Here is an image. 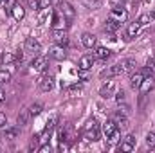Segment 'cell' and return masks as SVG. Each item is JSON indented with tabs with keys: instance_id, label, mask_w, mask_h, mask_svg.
<instances>
[{
	"instance_id": "23",
	"label": "cell",
	"mask_w": 155,
	"mask_h": 153,
	"mask_svg": "<svg viewBox=\"0 0 155 153\" xmlns=\"http://www.w3.org/2000/svg\"><path fill=\"white\" fill-rule=\"evenodd\" d=\"M29 119H31V114H29V108H25V110H22L18 117H16V124L18 126H25L27 122H29Z\"/></svg>"
},
{
	"instance_id": "17",
	"label": "cell",
	"mask_w": 155,
	"mask_h": 153,
	"mask_svg": "<svg viewBox=\"0 0 155 153\" xmlns=\"http://www.w3.org/2000/svg\"><path fill=\"white\" fill-rule=\"evenodd\" d=\"M56 121H58V117H56V115H54V117H51V119L47 121V124H45V128H43V133H41L43 141H47V137L54 132V128H56Z\"/></svg>"
},
{
	"instance_id": "3",
	"label": "cell",
	"mask_w": 155,
	"mask_h": 153,
	"mask_svg": "<svg viewBox=\"0 0 155 153\" xmlns=\"http://www.w3.org/2000/svg\"><path fill=\"white\" fill-rule=\"evenodd\" d=\"M126 18H128V11H126L124 7H112V11H110V15H108V20H114L119 25L124 24Z\"/></svg>"
},
{
	"instance_id": "40",
	"label": "cell",
	"mask_w": 155,
	"mask_h": 153,
	"mask_svg": "<svg viewBox=\"0 0 155 153\" xmlns=\"http://www.w3.org/2000/svg\"><path fill=\"white\" fill-rule=\"evenodd\" d=\"M58 150L63 153V151H67L69 150V144H67V141H60V146H58Z\"/></svg>"
},
{
	"instance_id": "28",
	"label": "cell",
	"mask_w": 155,
	"mask_h": 153,
	"mask_svg": "<svg viewBox=\"0 0 155 153\" xmlns=\"http://www.w3.org/2000/svg\"><path fill=\"white\" fill-rule=\"evenodd\" d=\"M41 110H43V106H41L40 103H35V105H31V106H29V114H31V117L40 115V114H41Z\"/></svg>"
},
{
	"instance_id": "24",
	"label": "cell",
	"mask_w": 155,
	"mask_h": 153,
	"mask_svg": "<svg viewBox=\"0 0 155 153\" xmlns=\"http://www.w3.org/2000/svg\"><path fill=\"white\" fill-rule=\"evenodd\" d=\"M116 130H119V128L116 126V122H114L112 119H108V121H107V122L103 124V133H105L107 137H110V135H112V133H114Z\"/></svg>"
},
{
	"instance_id": "47",
	"label": "cell",
	"mask_w": 155,
	"mask_h": 153,
	"mask_svg": "<svg viewBox=\"0 0 155 153\" xmlns=\"http://www.w3.org/2000/svg\"><path fill=\"white\" fill-rule=\"evenodd\" d=\"M0 5H2V0H0Z\"/></svg>"
},
{
	"instance_id": "5",
	"label": "cell",
	"mask_w": 155,
	"mask_h": 153,
	"mask_svg": "<svg viewBox=\"0 0 155 153\" xmlns=\"http://www.w3.org/2000/svg\"><path fill=\"white\" fill-rule=\"evenodd\" d=\"M24 49H25V52H29V54H40V50H41V43H40L36 38H33V36H29V38L25 40V43H24Z\"/></svg>"
},
{
	"instance_id": "18",
	"label": "cell",
	"mask_w": 155,
	"mask_h": 153,
	"mask_svg": "<svg viewBox=\"0 0 155 153\" xmlns=\"http://www.w3.org/2000/svg\"><path fill=\"white\" fill-rule=\"evenodd\" d=\"M139 31H141V24L135 20V22H132V24H128V27H126V38L132 40L135 38L137 34H139Z\"/></svg>"
},
{
	"instance_id": "43",
	"label": "cell",
	"mask_w": 155,
	"mask_h": 153,
	"mask_svg": "<svg viewBox=\"0 0 155 153\" xmlns=\"http://www.w3.org/2000/svg\"><path fill=\"white\" fill-rule=\"evenodd\" d=\"M7 122V117H5V114L4 112H0V126H4Z\"/></svg>"
},
{
	"instance_id": "44",
	"label": "cell",
	"mask_w": 155,
	"mask_h": 153,
	"mask_svg": "<svg viewBox=\"0 0 155 153\" xmlns=\"http://www.w3.org/2000/svg\"><path fill=\"white\" fill-rule=\"evenodd\" d=\"M60 4H61V0H49V5H52V7H56Z\"/></svg>"
},
{
	"instance_id": "48",
	"label": "cell",
	"mask_w": 155,
	"mask_h": 153,
	"mask_svg": "<svg viewBox=\"0 0 155 153\" xmlns=\"http://www.w3.org/2000/svg\"><path fill=\"white\" fill-rule=\"evenodd\" d=\"M153 60H155V58H153Z\"/></svg>"
},
{
	"instance_id": "6",
	"label": "cell",
	"mask_w": 155,
	"mask_h": 153,
	"mask_svg": "<svg viewBox=\"0 0 155 153\" xmlns=\"http://www.w3.org/2000/svg\"><path fill=\"white\" fill-rule=\"evenodd\" d=\"M51 38L54 40L56 45H63V47H65V45L69 43V36H67V31H65V29H52Z\"/></svg>"
},
{
	"instance_id": "32",
	"label": "cell",
	"mask_w": 155,
	"mask_h": 153,
	"mask_svg": "<svg viewBox=\"0 0 155 153\" xmlns=\"http://www.w3.org/2000/svg\"><path fill=\"white\" fill-rule=\"evenodd\" d=\"M107 139H108V144H117V142H119V139H121V132L116 130V132H114L110 137H107Z\"/></svg>"
},
{
	"instance_id": "11",
	"label": "cell",
	"mask_w": 155,
	"mask_h": 153,
	"mask_svg": "<svg viewBox=\"0 0 155 153\" xmlns=\"http://www.w3.org/2000/svg\"><path fill=\"white\" fill-rule=\"evenodd\" d=\"M153 88H155V77H153V74L143 77V83H141V86H139L141 94H148V92H152Z\"/></svg>"
},
{
	"instance_id": "13",
	"label": "cell",
	"mask_w": 155,
	"mask_h": 153,
	"mask_svg": "<svg viewBox=\"0 0 155 153\" xmlns=\"http://www.w3.org/2000/svg\"><path fill=\"white\" fill-rule=\"evenodd\" d=\"M112 121L116 122V126L119 128V130H126V128H128V115L123 114L121 110L112 115Z\"/></svg>"
},
{
	"instance_id": "34",
	"label": "cell",
	"mask_w": 155,
	"mask_h": 153,
	"mask_svg": "<svg viewBox=\"0 0 155 153\" xmlns=\"http://www.w3.org/2000/svg\"><path fill=\"white\" fill-rule=\"evenodd\" d=\"M116 101H117V105H121V103L126 101V94H124V90H117L116 92Z\"/></svg>"
},
{
	"instance_id": "8",
	"label": "cell",
	"mask_w": 155,
	"mask_h": 153,
	"mask_svg": "<svg viewBox=\"0 0 155 153\" xmlns=\"http://www.w3.org/2000/svg\"><path fill=\"white\" fill-rule=\"evenodd\" d=\"M52 29H67V18L63 16V13L61 11H56V13H52Z\"/></svg>"
},
{
	"instance_id": "27",
	"label": "cell",
	"mask_w": 155,
	"mask_h": 153,
	"mask_svg": "<svg viewBox=\"0 0 155 153\" xmlns=\"http://www.w3.org/2000/svg\"><path fill=\"white\" fill-rule=\"evenodd\" d=\"M137 22H139L141 27H143V25H150V22H153V20H152V15H150V13H143V15L137 18Z\"/></svg>"
},
{
	"instance_id": "10",
	"label": "cell",
	"mask_w": 155,
	"mask_h": 153,
	"mask_svg": "<svg viewBox=\"0 0 155 153\" xmlns=\"http://www.w3.org/2000/svg\"><path fill=\"white\" fill-rule=\"evenodd\" d=\"M52 86H54V77L51 76V74H43V76L40 77L38 88L41 90V92H51Z\"/></svg>"
},
{
	"instance_id": "38",
	"label": "cell",
	"mask_w": 155,
	"mask_h": 153,
	"mask_svg": "<svg viewBox=\"0 0 155 153\" xmlns=\"http://www.w3.org/2000/svg\"><path fill=\"white\" fill-rule=\"evenodd\" d=\"M38 139H40V135H33V141H31V144H29V150H35V148L38 146Z\"/></svg>"
},
{
	"instance_id": "33",
	"label": "cell",
	"mask_w": 155,
	"mask_h": 153,
	"mask_svg": "<svg viewBox=\"0 0 155 153\" xmlns=\"http://www.w3.org/2000/svg\"><path fill=\"white\" fill-rule=\"evenodd\" d=\"M16 60V54H13V52H5L4 56H2V61L4 63H13Z\"/></svg>"
},
{
	"instance_id": "9",
	"label": "cell",
	"mask_w": 155,
	"mask_h": 153,
	"mask_svg": "<svg viewBox=\"0 0 155 153\" xmlns=\"http://www.w3.org/2000/svg\"><path fill=\"white\" fill-rule=\"evenodd\" d=\"M45 69H47V58L36 54L35 60L31 61V70H33V72H43Z\"/></svg>"
},
{
	"instance_id": "14",
	"label": "cell",
	"mask_w": 155,
	"mask_h": 153,
	"mask_svg": "<svg viewBox=\"0 0 155 153\" xmlns=\"http://www.w3.org/2000/svg\"><path fill=\"white\" fill-rule=\"evenodd\" d=\"M49 56H51V58H54V60H58V61H61V60H65V58H67V52H65V47H63V45H54V47L51 49V52H49Z\"/></svg>"
},
{
	"instance_id": "29",
	"label": "cell",
	"mask_w": 155,
	"mask_h": 153,
	"mask_svg": "<svg viewBox=\"0 0 155 153\" xmlns=\"http://www.w3.org/2000/svg\"><path fill=\"white\" fill-rule=\"evenodd\" d=\"M146 146L150 150H155V132H148L146 133Z\"/></svg>"
},
{
	"instance_id": "35",
	"label": "cell",
	"mask_w": 155,
	"mask_h": 153,
	"mask_svg": "<svg viewBox=\"0 0 155 153\" xmlns=\"http://www.w3.org/2000/svg\"><path fill=\"white\" fill-rule=\"evenodd\" d=\"M146 70H148L150 74H153L155 72V60L153 58H150V60L146 61Z\"/></svg>"
},
{
	"instance_id": "42",
	"label": "cell",
	"mask_w": 155,
	"mask_h": 153,
	"mask_svg": "<svg viewBox=\"0 0 155 153\" xmlns=\"http://www.w3.org/2000/svg\"><path fill=\"white\" fill-rule=\"evenodd\" d=\"M79 92L81 90V83H76V85H72V86H69V92Z\"/></svg>"
},
{
	"instance_id": "21",
	"label": "cell",
	"mask_w": 155,
	"mask_h": 153,
	"mask_svg": "<svg viewBox=\"0 0 155 153\" xmlns=\"http://www.w3.org/2000/svg\"><path fill=\"white\" fill-rule=\"evenodd\" d=\"M94 56H96V60H108V58L112 56V52H110V49H107V47H96Z\"/></svg>"
},
{
	"instance_id": "2",
	"label": "cell",
	"mask_w": 155,
	"mask_h": 153,
	"mask_svg": "<svg viewBox=\"0 0 155 153\" xmlns=\"http://www.w3.org/2000/svg\"><path fill=\"white\" fill-rule=\"evenodd\" d=\"M20 135V126H15V124H4L0 126V137L2 139H7V141H13Z\"/></svg>"
},
{
	"instance_id": "36",
	"label": "cell",
	"mask_w": 155,
	"mask_h": 153,
	"mask_svg": "<svg viewBox=\"0 0 155 153\" xmlns=\"http://www.w3.org/2000/svg\"><path fill=\"white\" fill-rule=\"evenodd\" d=\"M78 76H79V79H81V81H87V79L90 77V72H88V70H85V69H79Z\"/></svg>"
},
{
	"instance_id": "25",
	"label": "cell",
	"mask_w": 155,
	"mask_h": 153,
	"mask_svg": "<svg viewBox=\"0 0 155 153\" xmlns=\"http://www.w3.org/2000/svg\"><path fill=\"white\" fill-rule=\"evenodd\" d=\"M143 74L141 72H132V76H130V86L132 88H139L141 86V83H143Z\"/></svg>"
},
{
	"instance_id": "30",
	"label": "cell",
	"mask_w": 155,
	"mask_h": 153,
	"mask_svg": "<svg viewBox=\"0 0 155 153\" xmlns=\"http://www.w3.org/2000/svg\"><path fill=\"white\" fill-rule=\"evenodd\" d=\"M117 29H119V24L114 22V20H107V24H105V31H108V33H116Z\"/></svg>"
},
{
	"instance_id": "1",
	"label": "cell",
	"mask_w": 155,
	"mask_h": 153,
	"mask_svg": "<svg viewBox=\"0 0 155 153\" xmlns=\"http://www.w3.org/2000/svg\"><path fill=\"white\" fill-rule=\"evenodd\" d=\"M99 135H101L99 122H97L96 119L88 121V122L85 124V128H83V139H85L87 142H96V141H99Z\"/></svg>"
},
{
	"instance_id": "4",
	"label": "cell",
	"mask_w": 155,
	"mask_h": 153,
	"mask_svg": "<svg viewBox=\"0 0 155 153\" xmlns=\"http://www.w3.org/2000/svg\"><path fill=\"white\" fill-rule=\"evenodd\" d=\"M116 92H117L116 81H110V79H107V83L99 88V96H101L103 99H110V97H114Z\"/></svg>"
},
{
	"instance_id": "12",
	"label": "cell",
	"mask_w": 155,
	"mask_h": 153,
	"mask_svg": "<svg viewBox=\"0 0 155 153\" xmlns=\"http://www.w3.org/2000/svg\"><path fill=\"white\" fill-rule=\"evenodd\" d=\"M119 74H123V69H121V65L117 63V65H112V67H108V69H105V70H101L99 72V77L101 79H110V77L114 76H119Z\"/></svg>"
},
{
	"instance_id": "19",
	"label": "cell",
	"mask_w": 155,
	"mask_h": 153,
	"mask_svg": "<svg viewBox=\"0 0 155 153\" xmlns=\"http://www.w3.org/2000/svg\"><path fill=\"white\" fill-rule=\"evenodd\" d=\"M121 69H123V72H135V67H137V63H135V60H132V58H128V60H123L121 63Z\"/></svg>"
},
{
	"instance_id": "39",
	"label": "cell",
	"mask_w": 155,
	"mask_h": 153,
	"mask_svg": "<svg viewBox=\"0 0 155 153\" xmlns=\"http://www.w3.org/2000/svg\"><path fill=\"white\" fill-rule=\"evenodd\" d=\"M40 153H51L52 151V148H51V144H43V146H40L38 148Z\"/></svg>"
},
{
	"instance_id": "16",
	"label": "cell",
	"mask_w": 155,
	"mask_h": 153,
	"mask_svg": "<svg viewBox=\"0 0 155 153\" xmlns=\"http://www.w3.org/2000/svg\"><path fill=\"white\" fill-rule=\"evenodd\" d=\"M94 61H96V56H94V54H85V56L79 58V69L90 70L92 65H94Z\"/></svg>"
},
{
	"instance_id": "46",
	"label": "cell",
	"mask_w": 155,
	"mask_h": 153,
	"mask_svg": "<svg viewBox=\"0 0 155 153\" xmlns=\"http://www.w3.org/2000/svg\"><path fill=\"white\" fill-rule=\"evenodd\" d=\"M150 15H152V20H155V9L152 11V13H150Z\"/></svg>"
},
{
	"instance_id": "37",
	"label": "cell",
	"mask_w": 155,
	"mask_h": 153,
	"mask_svg": "<svg viewBox=\"0 0 155 153\" xmlns=\"http://www.w3.org/2000/svg\"><path fill=\"white\" fill-rule=\"evenodd\" d=\"M15 4H16V0H2V5H4L9 13H11V9H13V5H15Z\"/></svg>"
},
{
	"instance_id": "22",
	"label": "cell",
	"mask_w": 155,
	"mask_h": 153,
	"mask_svg": "<svg viewBox=\"0 0 155 153\" xmlns=\"http://www.w3.org/2000/svg\"><path fill=\"white\" fill-rule=\"evenodd\" d=\"M81 43H83L87 49H92V47L96 45V36L90 34V33H83V34H81Z\"/></svg>"
},
{
	"instance_id": "26",
	"label": "cell",
	"mask_w": 155,
	"mask_h": 153,
	"mask_svg": "<svg viewBox=\"0 0 155 153\" xmlns=\"http://www.w3.org/2000/svg\"><path fill=\"white\" fill-rule=\"evenodd\" d=\"M83 2V5L87 7V9H99L101 7V0H81Z\"/></svg>"
},
{
	"instance_id": "20",
	"label": "cell",
	"mask_w": 155,
	"mask_h": 153,
	"mask_svg": "<svg viewBox=\"0 0 155 153\" xmlns=\"http://www.w3.org/2000/svg\"><path fill=\"white\" fill-rule=\"evenodd\" d=\"M11 15H13V18H15L16 22H20V20H24V16H25V9H24L22 5L15 4L13 9H11Z\"/></svg>"
},
{
	"instance_id": "41",
	"label": "cell",
	"mask_w": 155,
	"mask_h": 153,
	"mask_svg": "<svg viewBox=\"0 0 155 153\" xmlns=\"http://www.w3.org/2000/svg\"><path fill=\"white\" fill-rule=\"evenodd\" d=\"M110 4H112V7H123L124 0H110Z\"/></svg>"
},
{
	"instance_id": "15",
	"label": "cell",
	"mask_w": 155,
	"mask_h": 153,
	"mask_svg": "<svg viewBox=\"0 0 155 153\" xmlns=\"http://www.w3.org/2000/svg\"><path fill=\"white\" fill-rule=\"evenodd\" d=\"M60 11L63 13V16H65L67 20H72V18L76 16V11H74V7H72L69 2H63V0H61V4H60Z\"/></svg>"
},
{
	"instance_id": "31",
	"label": "cell",
	"mask_w": 155,
	"mask_h": 153,
	"mask_svg": "<svg viewBox=\"0 0 155 153\" xmlns=\"http://www.w3.org/2000/svg\"><path fill=\"white\" fill-rule=\"evenodd\" d=\"M11 81V70H0V85H5Z\"/></svg>"
},
{
	"instance_id": "7",
	"label": "cell",
	"mask_w": 155,
	"mask_h": 153,
	"mask_svg": "<svg viewBox=\"0 0 155 153\" xmlns=\"http://www.w3.org/2000/svg\"><path fill=\"white\" fill-rule=\"evenodd\" d=\"M134 148H135V135H126L123 141H121V144H119V151L123 153H130L134 151Z\"/></svg>"
},
{
	"instance_id": "45",
	"label": "cell",
	"mask_w": 155,
	"mask_h": 153,
	"mask_svg": "<svg viewBox=\"0 0 155 153\" xmlns=\"http://www.w3.org/2000/svg\"><path fill=\"white\" fill-rule=\"evenodd\" d=\"M4 96H5V94H4V92H2V90H0V103H2V101H4Z\"/></svg>"
}]
</instances>
